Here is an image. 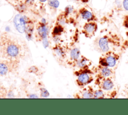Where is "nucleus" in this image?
I'll return each mask as SVG.
<instances>
[{
  "mask_svg": "<svg viewBox=\"0 0 128 115\" xmlns=\"http://www.w3.org/2000/svg\"><path fill=\"white\" fill-rule=\"evenodd\" d=\"M96 29V24L94 23L90 22L86 24L84 26V30L88 34L93 33Z\"/></svg>",
  "mask_w": 128,
  "mask_h": 115,
  "instance_id": "4",
  "label": "nucleus"
},
{
  "mask_svg": "<svg viewBox=\"0 0 128 115\" xmlns=\"http://www.w3.org/2000/svg\"><path fill=\"white\" fill-rule=\"evenodd\" d=\"M122 4L124 8L126 10H128V0H124Z\"/></svg>",
  "mask_w": 128,
  "mask_h": 115,
  "instance_id": "17",
  "label": "nucleus"
},
{
  "mask_svg": "<svg viewBox=\"0 0 128 115\" xmlns=\"http://www.w3.org/2000/svg\"><path fill=\"white\" fill-rule=\"evenodd\" d=\"M80 55V51L79 50L76 48H74L70 52V58L72 59L73 60H76L78 58Z\"/></svg>",
  "mask_w": 128,
  "mask_h": 115,
  "instance_id": "9",
  "label": "nucleus"
},
{
  "mask_svg": "<svg viewBox=\"0 0 128 115\" xmlns=\"http://www.w3.org/2000/svg\"><path fill=\"white\" fill-rule=\"evenodd\" d=\"M94 96L95 98H102L104 96V94L102 91H97L96 92H95V94Z\"/></svg>",
  "mask_w": 128,
  "mask_h": 115,
  "instance_id": "15",
  "label": "nucleus"
},
{
  "mask_svg": "<svg viewBox=\"0 0 128 115\" xmlns=\"http://www.w3.org/2000/svg\"><path fill=\"white\" fill-rule=\"evenodd\" d=\"M24 44L7 33L0 36V58L20 63L26 52Z\"/></svg>",
  "mask_w": 128,
  "mask_h": 115,
  "instance_id": "1",
  "label": "nucleus"
},
{
  "mask_svg": "<svg viewBox=\"0 0 128 115\" xmlns=\"http://www.w3.org/2000/svg\"><path fill=\"white\" fill-rule=\"evenodd\" d=\"M28 23V18L20 14H17L14 18V24L16 30L21 33L26 31H31L30 27L26 26Z\"/></svg>",
  "mask_w": 128,
  "mask_h": 115,
  "instance_id": "3",
  "label": "nucleus"
},
{
  "mask_svg": "<svg viewBox=\"0 0 128 115\" xmlns=\"http://www.w3.org/2000/svg\"><path fill=\"white\" fill-rule=\"evenodd\" d=\"M38 32L40 36L44 39L46 38L47 35V28L44 25L40 26L38 29Z\"/></svg>",
  "mask_w": 128,
  "mask_h": 115,
  "instance_id": "5",
  "label": "nucleus"
},
{
  "mask_svg": "<svg viewBox=\"0 0 128 115\" xmlns=\"http://www.w3.org/2000/svg\"><path fill=\"white\" fill-rule=\"evenodd\" d=\"M99 46L103 52H107L108 50L107 40L104 38H102L100 40Z\"/></svg>",
  "mask_w": 128,
  "mask_h": 115,
  "instance_id": "6",
  "label": "nucleus"
},
{
  "mask_svg": "<svg viewBox=\"0 0 128 115\" xmlns=\"http://www.w3.org/2000/svg\"><path fill=\"white\" fill-rule=\"evenodd\" d=\"M33 2H34V0H26V2L28 4L32 3Z\"/></svg>",
  "mask_w": 128,
  "mask_h": 115,
  "instance_id": "18",
  "label": "nucleus"
},
{
  "mask_svg": "<svg viewBox=\"0 0 128 115\" xmlns=\"http://www.w3.org/2000/svg\"><path fill=\"white\" fill-rule=\"evenodd\" d=\"M81 16L84 20H90L92 18V14L90 12L87 10H84L81 12Z\"/></svg>",
  "mask_w": 128,
  "mask_h": 115,
  "instance_id": "8",
  "label": "nucleus"
},
{
  "mask_svg": "<svg viewBox=\"0 0 128 115\" xmlns=\"http://www.w3.org/2000/svg\"><path fill=\"white\" fill-rule=\"evenodd\" d=\"M92 94L89 92H85L83 94L84 98H92Z\"/></svg>",
  "mask_w": 128,
  "mask_h": 115,
  "instance_id": "16",
  "label": "nucleus"
},
{
  "mask_svg": "<svg viewBox=\"0 0 128 115\" xmlns=\"http://www.w3.org/2000/svg\"><path fill=\"white\" fill-rule=\"evenodd\" d=\"M19 62L0 58V76H6L16 72Z\"/></svg>",
  "mask_w": 128,
  "mask_h": 115,
  "instance_id": "2",
  "label": "nucleus"
},
{
  "mask_svg": "<svg viewBox=\"0 0 128 115\" xmlns=\"http://www.w3.org/2000/svg\"><path fill=\"white\" fill-rule=\"evenodd\" d=\"M113 86V84L112 82L110 80H106L103 83V88L105 90H108L111 89Z\"/></svg>",
  "mask_w": 128,
  "mask_h": 115,
  "instance_id": "10",
  "label": "nucleus"
},
{
  "mask_svg": "<svg viewBox=\"0 0 128 115\" xmlns=\"http://www.w3.org/2000/svg\"><path fill=\"white\" fill-rule=\"evenodd\" d=\"M41 2H46V0H39Z\"/></svg>",
  "mask_w": 128,
  "mask_h": 115,
  "instance_id": "19",
  "label": "nucleus"
},
{
  "mask_svg": "<svg viewBox=\"0 0 128 115\" xmlns=\"http://www.w3.org/2000/svg\"><path fill=\"white\" fill-rule=\"evenodd\" d=\"M107 64L110 66H114L116 64V60L112 56H110L106 60Z\"/></svg>",
  "mask_w": 128,
  "mask_h": 115,
  "instance_id": "11",
  "label": "nucleus"
},
{
  "mask_svg": "<svg viewBox=\"0 0 128 115\" xmlns=\"http://www.w3.org/2000/svg\"><path fill=\"white\" fill-rule=\"evenodd\" d=\"M62 31V26H56L54 29V32L55 34H60Z\"/></svg>",
  "mask_w": 128,
  "mask_h": 115,
  "instance_id": "14",
  "label": "nucleus"
},
{
  "mask_svg": "<svg viewBox=\"0 0 128 115\" xmlns=\"http://www.w3.org/2000/svg\"><path fill=\"white\" fill-rule=\"evenodd\" d=\"M78 82L80 84H86V82H88L89 80V76L86 74H85V73L82 74L78 76Z\"/></svg>",
  "mask_w": 128,
  "mask_h": 115,
  "instance_id": "7",
  "label": "nucleus"
},
{
  "mask_svg": "<svg viewBox=\"0 0 128 115\" xmlns=\"http://www.w3.org/2000/svg\"><path fill=\"white\" fill-rule=\"evenodd\" d=\"M102 74L104 76H108L110 74V71L108 68H103L102 71Z\"/></svg>",
  "mask_w": 128,
  "mask_h": 115,
  "instance_id": "13",
  "label": "nucleus"
},
{
  "mask_svg": "<svg viewBox=\"0 0 128 115\" xmlns=\"http://www.w3.org/2000/svg\"><path fill=\"white\" fill-rule=\"evenodd\" d=\"M48 4L54 8H58L59 6V2L57 0H50L48 2Z\"/></svg>",
  "mask_w": 128,
  "mask_h": 115,
  "instance_id": "12",
  "label": "nucleus"
}]
</instances>
